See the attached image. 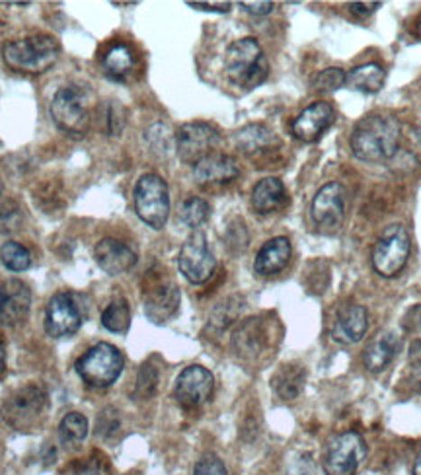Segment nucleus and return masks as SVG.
Wrapping results in <instances>:
<instances>
[{
	"label": "nucleus",
	"mask_w": 421,
	"mask_h": 475,
	"mask_svg": "<svg viewBox=\"0 0 421 475\" xmlns=\"http://www.w3.org/2000/svg\"><path fill=\"white\" fill-rule=\"evenodd\" d=\"M51 117L59 129L70 135H82L90 125L87 94L77 87L57 90L51 102Z\"/></svg>",
	"instance_id": "9"
},
{
	"label": "nucleus",
	"mask_w": 421,
	"mask_h": 475,
	"mask_svg": "<svg viewBox=\"0 0 421 475\" xmlns=\"http://www.w3.org/2000/svg\"><path fill=\"white\" fill-rule=\"evenodd\" d=\"M224 70L236 87L252 90L268 78L270 65L260 43L254 38H243L226 49Z\"/></svg>",
	"instance_id": "2"
},
{
	"label": "nucleus",
	"mask_w": 421,
	"mask_h": 475,
	"mask_svg": "<svg viewBox=\"0 0 421 475\" xmlns=\"http://www.w3.org/2000/svg\"><path fill=\"white\" fill-rule=\"evenodd\" d=\"M234 141L238 144V149L250 156L273 151V149H278V144H279L278 137L273 135L271 129H268L266 125H260V123L246 125L244 129H240L236 132Z\"/></svg>",
	"instance_id": "25"
},
{
	"label": "nucleus",
	"mask_w": 421,
	"mask_h": 475,
	"mask_svg": "<svg viewBox=\"0 0 421 475\" xmlns=\"http://www.w3.org/2000/svg\"><path fill=\"white\" fill-rule=\"evenodd\" d=\"M291 242L287 238L279 236V238H271L270 242H266L261 246V250L256 255V261H254V269L258 275L261 277H271V275H278L281 273L285 267L291 261Z\"/></svg>",
	"instance_id": "22"
},
{
	"label": "nucleus",
	"mask_w": 421,
	"mask_h": 475,
	"mask_svg": "<svg viewBox=\"0 0 421 475\" xmlns=\"http://www.w3.org/2000/svg\"><path fill=\"white\" fill-rule=\"evenodd\" d=\"M410 359H412V362L416 364V367H419V361H421V341H414V343H412Z\"/></svg>",
	"instance_id": "45"
},
{
	"label": "nucleus",
	"mask_w": 421,
	"mask_h": 475,
	"mask_svg": "<svg viewBox=\"0 0 421 475\" xmlns=\"http://www.w3.org/2000/svg\"><path fill=\"white\" fill-rule=\"evenodd\" d=\"M82 325L78 304L69 292H57L45 308V330L51 337H69Z\"/></svg>",
	"instance_id": "15"
},
{
	"label": "nucleus",
	"mask_w": 421,
	"mask_h": 475,
	"mask_svg": "<svg viewBox=\"0 0 421 475\" xmlns=\"http://www.w3.org/2000/svg\"><path fill=\"white\" fill-rule=\"evenodd\" d=\"M240 176V169L234 158L213 152L203 158L194 166V178L199 186L206 187H219L233 184V181Z\"/></svg>",
	"instance_id": "19"
},
{
	"label": "nucleus",
	"mask_w": 421,
	"mask_h": 475,
	"mask_svg": "<svg viewBox=\"0 0 421 475\" xmlns=\"http://www.w3.org/2000/svg\"><path fill=\"white\" fill-rule=\"evenodd\" d=\"M402 327L407 333H421V304H416L404 314Z\"/></svg>",
	"instance_id": "40"
},
{
	"label": "nucleus",
	"mask_w": 421,
	"mask_h": 475,
	"mask_svg": "<svg viewBox=\"0 0 421 475\" xmlns=\"http://www.w3.org/2000/svg\"><path fill=\"white\" fill-rule=\"evenodd\" d=\"M122 429V419H119L117 411L114 407H107L100 413L98 425H96V433H98L105 441H110Z\"/></svg>",
	"instance_id": "36"
},
{
	"label": "nucleus",
	"mask_w": 421,
	"mask_h": 475,
	"mask_svg": "<svg viewBox=\"0 0 421 475\" xmlns=\"http://www.w3.org/2000/svg\"><path fill=\"white\" fill-rule=\"evenodd\" d=\"M194 475H228L223 460L215 454L201 456V460L196 464Z\"/></svg>",
	"instance_id": "37"
},
{
	"label": "nucleus",
	"mask_w": 421,
	"mask_h": 475,
	"mask_svg": "<svg viewBox=\"0 0 421 475\" xmlns=\"http://www.w3.org/2000/svg\"><path fill=\"white\" fill-rule=\"evenodd\" d=\"M240 310H243V304H240V298L238 297H231L226 298L221 306H216L215 312L211 314V320H209V330H215V332H223L226 330L228 325H231L238 315H240Z\"/></svg>",
	"instance_id": "33"
},
{
	"label": "nucleus",
	"mask_w": 421,
	"mask_h": 475,
	"mask_svg": "<svg viewBox=\"0 0 421 475\" xmlns=\"http://www.w3.org/2000/svg\"><path fill=\"white\" fill-rule=\"evenodd\" d=\"M367 456V444L363 436L355 431H347L332 436L324 448L322 466L326 475H355Z\"/></svg>",
	"instance_id": "8"
},
{
	"label": "nucleus",
	"mask_w": 421,
	"mask_h": 475,
	"mask_svg": "<svg viewBox=\"0 0 421 475\" xmlns=\"http://www.w3.org/2000/svg\"><path fill=\"white\" fill-rule=\"evenodd\" d=\"M72 475H104V471L98 461L88 460V461H84V464L72 468Z\"/></svg>",
	"instance_id": "42"
},
{
	"label": "nucleus",
	"mask_w": 421,
	"mask_h": 475,
	"mask_svg": "<svg viewBox=\"0 0 421 475\" xmlns=\"http://www.w3.org/2000/svg\"><path fill=\"white\" fill-rule=\"evenodd\" d=\"M59 434L65 444H78L88 434V421L82 413L70 411L63 417L61 425H59Z\"/></svg>",
	"instance_id": "30"
},
{
	"label": "nucleus",
	"mask_w": 421,
	"mask_h": 475,
	"mask_svg": "<svg viewBox=\"0 0 421 475\" xmlns=\"http://www.w3.org/2000/svg\"><path fill=\"white\" fill-rule=\"evenodd\" d=\"M0 195H3V181H0Z\"/></svg>",
	"instance_id": "49"
},
{
	"label": "nucleus",
	"mask_w": 421,
	"mask_h": 475,
	"mask_svg": "<svg viewBox=\"0 0 421 475\" xmlns=\"http://www.w3.org/2000/svg\"><path fill=\"white\" fill-rule=\"evenodd\" d=\"M96 263L107 275H122L133 269L137 263V253L125 242L117 238H104L94 250Z\"/></svg>",
	"instance_id": "20"
},
{
	"label": "nucleus",
	"mask_w": 421,
	"mask_h": 475,
	"mask_svg": "<svg viewBox=\"0 0 421 475\" xmlns=\"http://www.w3.org/2000/svg\"><path fill=\"white\" fill-rule=\"evenodd\" d=\"M159 369L154 367L151 362H144L139 369L137 380H135V389H133V397L135 399H151L156 389H159Z\"/></svg>",
	"instance_id": "34"
},
{
	"label": "nucleus",
	"mask_w": 421,
	"mask_h": 475,
	"mask_svg": "<svg viewBox=\"0 0 421 475\" xmlns=\"http://www.w3.org/2000/svg\"><path fill=\"white\" fill-rule=\"evenodd\" d=\"M417 137H419V141H421V129H419V132H417Z\"/></svg>",
	"instance_id": "50"
},
{
	"label": "nucleus",
	"mask_w": 421,
	"mask_h": 475,
	"mask_svg": "<svg viewBox=\"0 0 421 475\" xmlns=\"http://www.w3.org/2000/svg\"><path fill=\"white\" fill-rule=\"evenodd\" d=\"M144 312L154 324H164L172 318L179 306V290L166 277L154 275L144 283Z\"/></svg>",
	"instance_id": "14"
},
{
	"label": "nucleus",
	"mask_w": 421,
	"mask_h": 475,
	"mask_svg": "<svg viewBox=\"0 0 421 475\" xmlns=\"http://www.w3.org/2000/svg\"><path fill=\"white\" fill-rule=\"evenodd\" d=\"M240 6H243L246 12H250V14L266 16L273 10L275 5L273 3H240Z\"/></svg>",
	"instance_id": "43"
},
{
	"label": "nucleus",
	"mask_w": 421,
	"mask_h": 475,
	"mask_svg": "<svg viewBox=\"0 0 421 475\" xmlns=\"http://www.w3.org/2000/svg\"><path fill=\"white\" fill-rule=\"evenodd\" d=\"M211 215V206L206 199L201 197H189L182 209H179V223L188 228L197 230L201 224L207 223V218Z\"/></svg>",
	"instance_id": "31"
},
{
	"label": "nucleus",
	"mask_w": 421,
	"mask_h": 475,
	"mask_svg": "<svg viewBox=\"0 0 421 475\" xmlns=\"http://www.w3.org/2000/svg\"><path fill=\"white\" fill-rule=\"evenodd\" d=\"M124 355L110 343H98L77 361L80 379L94 388L112 386L124 372Z\"/></svg>",
	"instance_id": "5"
},
{
	"label": "nucleus",
	"mask_w": 421,
	"mask_h": 475,
	"mask_svg": "<svg viewBox=\"0 0 421 475\" xmlns=\"http://www.w3.org/2000/svg\"><path fill=\"white\" fill-rule=\"evenodd\" d=\"M6 369V347H5V341L0 339V376L5 374Z\"/></svg>",
	"instance_id": "46"
},
{
	"label": "nucleus",
	"mask_w": 421,
	"mask_h": 475,
	"mask_svg": "<svg viewBox=\"0 0 421 475\" xmlns=\"http://www.w3.org/2000/svg\"><path fill=\"white\" fill-rule=\"evenodd\" d=\"M268 343L266 327L260 318H252L238 327L233 335V347L238 357L256 359Z\"/></svg>",
	"instance_id": "23"
},
{
	"label": "nucleus",
	"mask_w": 421,
	"mask_h": 475,
	"mask_svg": "<svg viewBox=\"0 0 421 475\" xmlns=\"http://www.w3.org/2000/svg\"><path fill=\"white\" fill-rule=\"evenodd\" d=\"M350 12L357 18H367L372 12H377L380 8V3H350L347 5Z\"/></svg>",
	"instance_id": "41"
},
{
	"label": "nucleus",
	"mask_w": 421,
	"mask_h": 475,
	"mask_svg": "<svg viewBox=\"0 0 421 475\" xmlns=\"http://www.w3.org/2000/svg\"><path fill=\"white\" fill-rule=\"evenodd\" d=\"M369 330V312L361 304H343L332 322V339L342 345L359 343Z\"/></svg>",
	"instance_id": "17"
},
{
	"label": "nucleus",
	"mask_w": 421,
	"mask_h": 475,
	"mask_svg": "<svg viewBox=\"0 0 421 475\" xmlns=\"http://www.w3.org/2000/svg\"><path fill=\"white\" fill-rule=\"evenodd\" d=\"M345 187L340 181H330L322 186L312 199L310 215L315 221L318 233L332 236L338 234L345 221Z\"/></svg>",
	"instance_id": "10"
},
{
	"label": "nucleus",
	"mask_w": 421,
	"mask_h": 475,
	"mask_svg": "<svg viewBox=\"0 0 421 475\" xmlns=\"http://www.w3.org/2000/svg\"><path fill=\"white\" fill-rule=\"evenodd\" d=\"M402 345L400 335L389 330L379 333L363 351V364L365 369L372 374H379L389 369V364L398 355Z\"/></svg>",
	"instance_id": "21"
},
{
	"label": "nucleus",
	"mask_w": 421,
	"mask_h": 475,
	"mask_svg": "<svg viewBox=\"0 0 421 475\" xmlns=\"http://www.w3.org/2000/svg\"><path fill=\"white\" fill-rule=\"evenodd\" d=\"M135 67V55L125 43H114L104 55V69L115 80L125 78Z\"/></svg>",
	"instance_id": "28"
},
{
	"label": "nucleus",
	"mask_w": 421,
	"mask_h": 475,
	"mask_svg": "<svg viewBox=\"0 0 421 475\" xmlns=\"http://www.w3.org/2000/svg\"><path fill=\"white\" fill-rule=\"evenodd\" d=\"M345 87V72L342 69H326L312 80V88L320 94H332Z\"/></svg>",
	"instance_id": "35"
},
{
	"label": "nucleus",
	"mask_w": 421,
	"mask_h": 475,
	"mask_svg": "<svg viewBox=\"0 0 421 475\" xmlns=\"http://www.w3.org/2000/svg\"><path fill=\"white\" fill-rule=\"evenodd\" d=\"M384 80H387V70L379 63H367L347 72L345 87L355 92L377 94L384 87Z\"/></svg>",
	"instance_id": "27"
},
{
	"label": "nucleus",
	"mask_w": 421,
	"mask_h": 475,
	"mask_svg": "<svg viewBox=\"0 0 421 475\" xmlns=\"http://www.w3.org/2000/svg\"><path fill=\"white\" fill-rule=\"evenodd\" d=\"M135 211L144 224L154 230L164 228L170 215V193L159 174H144L135 186Z\"/></svg>",
	"instance_id": "6"
},
{
	"label": "nucleus",
	"mask_w": 421,
	"mask_h": 475,
	"mask_svg": "<svg viewBox=\"0 0 421 475\" xmlns=\"http://www.w3.org/2000/svg\"><path fill=\"white\" fill-rule=\"evenodd\" d=\"M32 304V292L26 283L18 281V279H10V281L0 285V324L6 327H16L30 314Z\"/></svg>",
	"instance_id": "16"
},
{
	"label": "nucleus",
	"mask_w": 421,
	"mask_h": 475,
	"mask_svg": "<svg viewBox=\"0 0 421 475\" xmlns=\"http://www.w3.org/2000/svg\"><path fill=\"white\" fill-rule=\"evenodd\" d=\"M400 123L392 115H367L352 132V152L357 160L384 162L398 151Z\"/></svg>",
	"instance_id": "1"
},
{
	"label": "nucleus",
	"mask_w": 421,
	"mask_h": 475,
	"mask_svg": "<svg viewBox=\"0 0 421 475\" xmlns=\"http://www.w3.org/2000/svg\"><path fill=\"white\" fill-rule=\"evenodd\" d=\"M47 392L38 384H28L12 392L3 404V419L16 431L38 427L47 413Z\"/></svg>",
	"instance_id": "4"
},
{
	"label": "nucleus",
	"mask_w": 421,
	"mask_h": 475,
	"mask_svg": "<svg viewBox=\"0 0 421 475\" xmlns=\"http://www.w3.org/2000/svg\"><path fill=\"white\" fill-rule=\"evenodd\" d=\"M307 384V370L300 364H285L273 374L271 388L285 401H293L303 394Z\"/></svg>",
	"instance_id": "26"
},
{
	"label": "nucleus",
	"mask_w": 421,
	"mask_h": 475,
	"mask_svg": "<svg viewBox=\"0 0 421 475\" xmlns=\"http://www.w3.org/2000/svg\"><path fill=\"white\" fill-rule=\"evenodd\" d=\"M410 251L412 240L406 226L390 224L372 248V267L384 279L396 277L406 267Z\"/></svg>",
	"instance_id": "7"
},
{
	"label": "nucleus",
	"mask_w": 421,
	"mask_h": 475,
	"mask_svg": "<svg viewBox=\"0 0 421 475\" xmlns=\"http://www.w3.org/2000/svg\"><path fill=\"white\" fill-rule=\"evenodd\" d=\"M215 379L213 374L199 364H191V367L179 372L176 386H174V397L182 407L196 409L203 404H207L213 396Z\"/></svg>",
	"instance_id": "13"
},
{
	"label": "nucleus",
	"mask_w": 421,
	"mask_h": 475,
	"mask_svg": "<svg viewBox=\"0 0 421 475\" xmlns=\"http://www.w3.org/2000/svg\"><path fill=\"white\" fill-rule=\"evenodd\" d=\"M414 475H421V450L417 452L416 456V461H414V470H412Z\"/></svg>",
	"instance_id": "47"
},
{
	"label": "nucleus",
	"mask_w": 421,
	"mask_h": 475,
	"mask_svg": "<svg viewBox=\"0 0 421 475\" xmlns=\"http://www.w3.org/2000/svg\"><path fill=\"white\" fill-rule=\"evenodd\" d=\"M149 139H151V146L154 151H170L172 149V137H170V127H166L164 123H159L154 125L151 131H149Z\"/></svg>",
	"instance_id": "38"
},
{
	"label": "nucleus",
	"mask_w": 421,
	"mask_h": 475,
	"mask_svg": "<svg viewBox=\"0 0 421 475\" xmlns=\"http://www.w3.org/2000/svg\"><path fill=\"white\" fill-rule=\"evenodd\" d=\"M0 261H3V265L8 271H14V273L26 271L32 265L30 251L18 242L3 243V248H0Z\"/></svg>",
	"instance_id": "32"
},
{
	"label": "nucleus",
	"mask_w": 421,
	"mask_h": 475,
	"mask_svg": "<svg viewBox=\"0 0 421 475\" xmlns=\"http://www.w3.org/2000/svg\"><path fill=\"white\" fill-rule=\"evenodd\" d=\"M59 43L53 35H30L18 41H10L3 49L6 65L16 72L26 75H40L51 69L59 59Z\"/></svg>",
	"instance_id": "3"
},
{
	"label": "nucleus",
	"mask_w": 421,
	"mask_h": 475,
	"mask_svg": "<svg viewBox=\"0 0 421 475\" xmlns=\"http://www.w3.org/2000/svg\"><path fill=\"white\" fill-rule=\"evenodd\" d=\"M287 201V189L278 178H263L252 189V209L258 215H270L279 211Z\"/></svg>",
	"instance_id": "24"
},
{
	"label": "nucleus",
	"mask_w": 421,
	"mask_h": 475,
	"mask_svg": "<svg viewBox=\"0 0 421 475\" xmlns=\"http://www.w3.org/2000/svg\"><path fill=\"white\" fill-rule=\"evenodd\" d=\"M417 35L421 38V18H419V22H417Z\"/></svg>",
	"instance_id": "48"
},
{
	"label": "nucleus",
	"mask_w": 421,
	"mask_h": 475,
	"mask_svg": "<svg viewBox=\"0 0 421 475\" xmlns=\"http://www.w3.org/2000/svg\"><path fill=\"white\" fill-rule=\"evenodd\" d=\"M131 324V312L125 300H114L102 312V325L112 333H125Z\"/></svg>",
	"instance_id": "29"
},
{
	"label": "nucleus",
	"mask_w": 421,
	"mask_h": 475,
	"mask_svg": "<svg viewBox=\"0 0 421 475\" xmlns=\"http://www.w3.org/2000/svg\"><path fill=\"white\" fill-rule=\"evenodd\" d=\"M287 475H316V464L315 460H312L310 454H298L291 468H288Z\"/></svg>",
	"instance_id": "39"
},
{
	"label": "nucleus",
	"mask_w": 421,
	"mask_h": 475,
	"mask_svg": "<svg viewBox=\"0 0 421 475\" xmlns=\"http://www.w3.org/2000/svg\"><path fill=\"white\" fill-rule=\"evenodd\" d=\"M335 121V109L328 102L308 105L293 121V135L303 142H316Z\"/></svg>",
	"instance_id": "18"
},
{
	"label": "nucleus",
	"mask_w": 421,
	"mask_h": 475,
	"mask_svg": "<svg viewBox=\"0 0 421 475\" xmlns=\"http://www.w3.org/2000/svg\"><path fill=\"white\" fill-rule=\"evenodd\" d=\"M188 6L197 8V10H209V12H228L231 10V3H188Z\"/></svg>",
	"instance_id": "44"
},
{
	"label": "nucleus",
	"mask_w": 421,
	"mask_h": 475,
	"mask_svg": "<svg viewBox=\"0 0 421 475\" xmlns=\"http://www.w3.org/2000/svg\"><path fill=\"white\" fill-rule=\"evenodd\" d=\"M179 271L184 273L189 283L194 285H203L209 281L211 275L215 273L216 260L209 250L207 236L201 233V230H194L184 242L182 250H179L178 258Z\"/></svg>",
	"instance_id": "11"
},
{
	"label": "nucleus",
	"mask_w": 421,
	"mask_h": 475,
	"mask_svg": "<svg viewBox=\"0 0 421 475\" xmlns=\"http://www.w3.org/2000/svg\"><path fill=\"white\" fill-rule=\"evenodd\" d=\"M221 144V135L213 125L194 121L186 123L176 135V151L186 164H197L203 158L215 152L216 146Z\"/></svg>",
	"instance_id": "12"
}]
</instances>
